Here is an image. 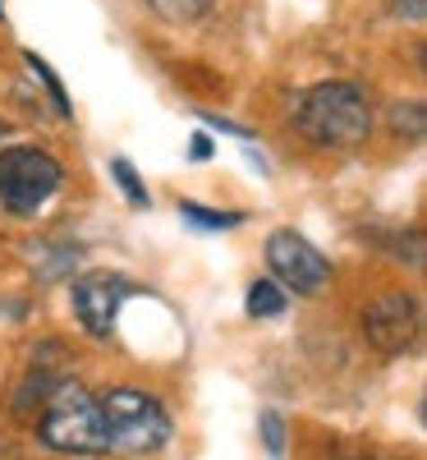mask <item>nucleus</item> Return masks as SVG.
<instances>
[{
    "label": "nucleus",
    "instance_id": "1",
    "mask_svg": "<svg viewBox=\"0 0 427 460\" xmlns=\"http://www.w3.org/2000/svg\"><path fill=\"white\" fill-rule=\"evenodd\" d=\"M37 442L60 456H106L110 433H106L101 405L79 382H51L42 396V419H37Z\"/></svg>",
    "mask_w": 427,
    "mask_h": 460
},
{
    "label": "nucleus",
    "instance_id": "2",
    "mask_svg": "<svg viewBox=\"0 0 427 460\" xmlns=\"http://www.w3.org/2000/svg\"><path fill=\"white\" fill-rule=\"evenodd\" d=\"M294 120L322 147H359L372 129V111L359 84H318L299 97Z\"/></svg>",
    "mask_w": 427,
    "mask_h": 460
},
{
    "label": "nucleus",
    "instance_id": "3",
    "mask_svg": "<svg viewBox=\"0 0 427 460\" xmlns=\"http://www.w3.org/2000/svg\"><path fill=\"white\" fill-rule=\"evenodd\" d=\"M97 405H101L106 433H110V451L147 456L170 442V414L161 410L157 396H147L138 387H110L97 396Z\"/></svg>",
    "mask_w": 427,
    "mask_h": 460
},
{
    "label": "nucleus",
    "instance_id": "4",
    "mask_svg": "<svg viewBox=\"0 0 427 460\" xmlns=\"http://www.w3.org/2000/svg\"><path fill=\"white\" fill-rule=\"evenodd\" d=\"M65 171L42 147H5L0 152V208L14 217H32L56 189Z\"/></svg>",
    "mask_w": 427,
    "mask_h": 460
},
{
    "label": "nucleus",
    "instance_id": "5",
    "mask_svg": "<svg viewBox=\"0 0 427 460\" xmlns=\"http://www.w3.org/2000/svg\"><path fill=\"white\" fill-rule=\"evenodd\" d=\"M266 262L276 272L281 286H290L294 295H318L327 281H331V262L308 244L299 230H276L266 240Z\"/></svg>",
    "mask_w": 427,
    "mask_h": 460
},
{
    "label": "nucleus",
    "instance_id": "6",
    "mask_svg": "<svg viewBox=\"0 0 427 460\" xmlns=\"http://www.w3.org/2000/svg\"><path fill=\"white\" fill-rule=\"evenodd\" d=\"M134 295L129 277H115V272H88L74 281V314H79L88 336H110L115 318H120V304Z\"/></svg>",
    "mask_w": 427,
    "mask_h": 460
},
{
    "label": "nucleus",
    "instance_id": "7",
    "mask_svg": "<svg viewBox=\"0 0 427 460\" xmlns=\"http://www.w3.org/2000/svg\"><path fill=\"white\" fill-rule=\"evenodd\" d=\"M418 327H423V309H418L414 295H386L363 314V332L381 355L409 350V345L418 341Z\"/></svg>",
    "mask_w": 427,
    "mask_h": 460
},
{
    "label": "nucleus",
    "instance_id": "8",
    "mask_svg": "<svg viewBox=\"0 0 427 460\" xmlns=\"http://www.w3.org/2000/svg\"><path fill=\"white\" fill-rule=\"evenodd\" d=\"M285 304H290V299H285V290H281L276 281H253V286H248V299H244V309H248V318L262 323V318H281Z\"/></svg>",
    "mask_w": 427,
    "mask_h": 460
},
{
    "label": "nucleus",
    "instance_id": "9",
    "mask_svg": "<svg viewBox=\"0 0 427 460\" xmlns=\"http://www.w3.org/2000/svg\"><path fill=\"white\" fill-rule=\"evenodd\" d=\"M147 5L170 23H193V19H203L212 10V0H147Z\"/></svg>",
    "mask_w": 427,
    "mask_h": 460
},
{
    "label": "nucleus",
    "instance_id": "10",
    "mask_svg": "<svg viewBox=\"0 0 427 460\" xmlns=\"http://www.w3.org/2000/svg\"><path fill=\"white\" fill-rule=\"evenodd\" d=\"M179 217H184L188 226H203V230H225V226H240V221H244L240 212H212V208H203V203H179Z\"/></svg>",
    "mask_w": 427,
    "mask_h": 460
},
{
    "label": "nucleus",
    "instance_id": "11",
    "mask_svg": "<svg viewBox=\"0 0 427 460\" xmlns=\"http://www.w3.org/2000/svg\"><path fill=\"white\" fill-rule=\"evenodd\" d=\"M110 175H115V184L125 189V199H129L134 208H147V203H152V199H147V189L138 184V171H134L125 157H115V162H110Z\"/></svg>",
    "mask_w": 427,
    "mask_h": 460
},
{
    "label": "nucleus",
    "instance_id": "12",
    "mask_svg": "<svg viewBox=\"0 0 427 460\" xmlns=\"http://www.w3.org/2000/svg\"><path fill=\"white\" fill-rule=\"evenodd\" d=\"M28 69L37 74V79H42V88L51 93V102H56V115H69V97H65V88H60V79L51 74V65L37 56V51H28Z\"/></svg>",
    "mask_w": 427,
    "mask_h": 460
},
{
    "label": "nucleus",
    "instance_id": "13",
    "mask_svg": "<svg viewBox=\"0 0 427 460\" xmlns=\"http://www.w3.org/2000/svg\"><path fill=\"white\" fill-rule=\"evenodd\" d=\"M262 438L271 456H285V419L276 410H262Z\"/></svg>",
    "mask_w": 427,
    "mask_h": 460
},
{
    "label": "nucleus",
    "instance_id": "14",
    "mask_svg": "<svg viewBox=\"0 0 427 460\" xmlns=\"http://www.w3.org/2000/svg\"><path fill=\"white\" fill-rule=\"evenodd\" d=\"M396 10H400V14H409L414 23H423V0H396Z\"/></svg>",
    "mask_w": 427,
    "mask_h": 460
},
{
    "label": "nucleus",
    "instance_id": "15",
    "mask_svg": "<svg viewBox=\"0 0 427 460\" xmlns=\"http://www.w3.org/2000/svg\"><path fill=\"white\" fill-rule=\"evenodd\" d=\"M212 152V143H207V134H198V143H193V157H207Z\"/></svg>",
    "mask_w": 427,
    "mask_h": 460
},
{
    "label": "nucleus",
    "instance_id": "16",
    "mask_svg": "<svg viewBox=\"0 0 427 460\" xmlns=\"http://www.w3.org/2000/svg\"><path fill=\"white\" fill-rule=\"evenodd\" d=\"M0 19H5V10H0Z\"/></svg>",
    "mask_w": 427,
    "mask_h": 460
}]
</instances>
